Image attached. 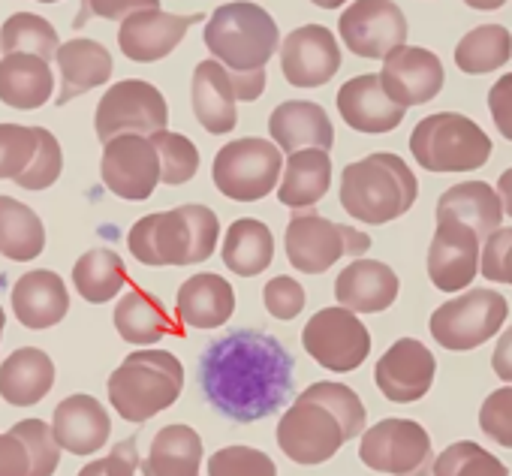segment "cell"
Listing matches in <instances>:
<instances>
[{
  "instance_id": "cell-26",
  "label": "cell",
  "mask_w": 512,
  "mask_h": 476,
  "mask_svg": "<svg viewBox=\"0 0 512 476\" xmlns=\"http://www.w3.org/2000/svg\"><path fill=\"white\" fill-rule=\"evenodd\" d=\"M13 311L25 329H52L70 311V293L61 275L49 269L28 272L13 287Z\"/></svg>"
},
{
  "instance_id": "cell-11",
  "label": "cell",
  "mask_w": 512,
  "mask_h": 476,
  "mask_svg": "<svg viewBox=\"0 0 512 476\" xmlns=\"http://www.w3.org/2000/svg\"><path fill=\"white\" fill-rule=\"evenodd\" d=\"M302 344H305L308 356L317 365H323L326 371L350 374L359 365H365V359L371 353V332L359 320L356 311L335 305V308L317 311L308 320V326L302 332Z\"/></svg>"
},
{
  "instance_id": "cell-49",
  "label": "cell",
  "mask_w": 512,
  "mask_h": 476,
  "mask_svg": "<svg viewBox=\"0 0 512 476\" xmlns=\"http://www.w3.org/2000/svg\"><path fill=\"white\" fill-rule=\"evenodd\" d=\"M263 302L266 311L278 320H296L305 311V290L296 278L278 275L263 287Z\"/></svg>"
},
{
  "instance_id": "cell-21",
  "label": "cell",
  "mask_w": 512,
  "mask_h": 476,
  "mask_svg": "<svg viewBox=\"0 0 512 476\" xmlns=\"http://www.w3.org/2000/svg\"><path fill=\"white\" fill-rule=\"evenodd\" d=\"M338 112L347 127L368 133V136L395 130L407 115V109L395 103L389 91L383 88L380 73H365V76L344 82L338 91Z\"/></svg>"
},
{
  "instance_id": "cell-6",
  "label": "cell",
  "mask_w": 512,
  "mask_h": 476,
  "mask_svg": "<svg viewBox=\"0 0 512 476\" xmlns=\"http://www.w3.org/2000/svg\"><path fill=\"white\" fill-rule=\"evenodd\" d=\"M410 151L428 172H473L488 163L491 139L467 115L437 112L413 127Z\"/></svg>"
},
{
  "instance_id": "cell-32",
  "label": "cell",
  "mask_w": 512,
  "mask_h": 476,
  "mask_svg": "<svg viewBox=\"0 0 512 476\" xmlns=\"http://www.w3.org/2000/svg\"><path fill=\"white\" fill-rule=\"evenodd\" d=\"M437 220L440 217H455L464 220L467 226L476 229V235L485 238L500 229L503 223V199L497 193V187L485 184V181H461L449 190H443V196L437 199Z\"/></svg>"
},
{
  "instance_id": "cell-54",
  "label": "cell",
  "mask_w": 512,
  "mask_h": 476,
  "mask_svg": "<svg viewBox=\"0 0 512 476\" xmlns=\"http://www.w3.org/2000/svg\"><path fill=\"white\" fill-rule=\"evenodd\" d=\"M232 85H235L238 100H244V103L260 100L263 91H266V67L263 70H247V73H232Z\"/></svg>"
},
{
  "instance_id": "cell-45",
  "label": "cell",
  "mask_w": 512,
  "mask_h": 476,
  "mask_svg": "<svg viewBox=\"0 0 512 476\" xmlns=\"http://www.w3.org/2000/svg\"><path fill=\"white\" fill-rule=\"evenodd\" d=\"M208 476H278V464L263 449L226 446L208 458Z\"/></svg>"
},
{
  "instance_id": "cell-14",
  "label": "cell",
  "mask_w": 512,
  "mask_h": 476,
  "mask_svg": "<svg viewBox=\"0 0 512 476\" xmlns=\"http://www.w3.org/2000/svg\"><path fill=\"white\" fill-rule=\"evenodd\" d=\"M100 175H103V184L118 199H127V202L148 199L160 184V154L151 136L121 133L103 142Z\"/></svg>"
},
{
  "instance_id": "cell-22",
  "label": "cell",
  "mask_w": 512,
  "mask_h": 476,
  "mask_svg": "<svg viewBox=\"0 0 512 476\" xmlns=\"http://www.w3.org/2000/svg\"><path fill=\"white\" fill-rule=\"evenodd\" d=\"M190 103H193L196 121L211 136H223V133L235 130V124H238V112H235L238 97H235L232 73L217 58H208V61L196 64L193 82H190Z\"/></svg>"
},
{
  "instance_id": "cell-51",
  "label": "cell",
  "mask_w": 512,
  "mask_h": 476,
  "mask_svg": "<svg viewBox=\"0 0 512 476\" xmlns=\"http://www.w3.org/2000/svg\"><path fill=\"white\" fill-rule=\"evenodd\" d=\"M136 464H139L136 440H127L112 455L97 458V461H88L79 470V476H136Z\"/></svg>"
},
{
  "instance_id": "cell-12",
  "label": "cell",
  "mask_w": 512,
  "mask_h": 476,
  "mask_svg": "<svg viewBox=\"0 0 512 476\" xmlns=\"http://www.w3.org/2000/svg\"><path fill=\"white\" fill-rule=\"evenodd\" d=\"M166 124H169L166 97L145 79L115 82L100 97L97 115H94V130L103 142H109L121 133L151 136L157 130H166Z\"/></svg>"
},
{
  "instance_id": "cell-50",
  "label": "cell",
  "mask_w": 512,
  "mask_h": 476,
  "mask_svg": "<svg viewBox=\"0 0 512 476\" xmlns=\"http://www.w3.org/2000/svg\"><path fill=\"white\" fill-rule=\"evenodd\" d=\"M160 7V0H82L79 16H76V28H85L91 19H109V22H124L127 16L139 13V10H154Z\"/></svg>"
},
{
  "instance_id": "cell-4",
  "label": "cell",
  "mask_w": 512,
  "mask_h": 476,
  "mask_svg": "<svg viewBox=\"0 0 512 476\" xmlns=\"http://www.w3.org/2000/svg\"><path fill=\"white\" fill-rule=\"evenodd\" d=\"M205 46L232 73L263 70L281 49V31L272 13L253 0H232L205 22Z\"/></svg>"
},
{
  "instance_id": "cell-27",
  "label": "cell",
  "mask_w": 512,
  "mask_h": 476,
  "mask_svg": "<svg viewBox=\"0 0 512 476\" xmlns=\"http://www.w3.org/2000/svg\"><path fill=\"white\" fill-rule=\"evenodd\" d=\"M269 136L284 154L302 151V148H332L335 145V127L332 118L320 103L311 100H287L281 103L269 118Z\"/></svg>"
},
{
  "instance_id": "cell-34",
  "label": "cell",
  "mask_w": 512,
  "mask_h": 476,
  "mask_svg": "<svg viewBox=\"0 0 512 476\" xmlns=\"http://www.w3.org/2000/svg\"><path fill=\"white\" fill-rule=\"evenodd\" d=\"M115 329L127 344L136 347H151L157 341H163L166 335L178 332L172 317L166 314L163 302L157 296H151L148 290H127L118 305H115Z\"/></svg>"
},
{
  "instance_id": "cell-13",
  "label": "cell",
  "mask_w": 512,
  "mask_h": 476,
  "mask_svg": "<svg viewBox=\"0 0 512 476\" xmlns=\"http://www.w3.org/2000/svg\"><path fill=\"white\" fill-rule=\"evenodd\" d=\"M347 440L341 419L302 395L278 422V446L296 464H326Z\"/></svg>"
},
{
  "instance_id": "cell-9",
  "label": "cell",
  "mask_w": 512,
  "mask_h": 476,
  "mask_svg": "<svg viewBox=\"0 0 512 476\" xmlns=\"http://www.w3.org/2000/svg\"><path fill=\"white\" fill-rule=\"evenodd\" d=\"M509 317V305L500 293L476 287L467 290L449 302H443L431 320V338L443 347V350H455V353H467L482 347L485 341H491L503 323Z\"/></svg>"
},
{
  "instance_id": "cell-40",
  "label": "cell",
  "mask_w": 512,
  "mask_h": 476,
  "mask_svg": "<svg viewBox=\"0 0 512 476\" xmlns=\"http://www.w3.org/2000/svg\"><path fill=\"white\" fill-rule=\"evenodd\" d=\"M151 142L160 154V184L178 187L199 172V148L184 133H172L166 127L151 133Z\"/></svg>"
},
{
  "instance_id": "cell-36",
  "label": "cell",
  "mask_w": 512,
  "mask_h": 476,
  "mask_svg": "<svg viewBox=\"0 0 512 476\" xmlns=\"http://www.w3.org/2000/svg\"><path fill=\"white\" fill-rule=\"evenodd\" d=\"M43 251L46 226L40 214L13 196H0V257L13 263H31Z\"/></svg>"
},
{
  "instance_id": "cell-52",
  "label": "cell",
  "mask_w": 512,
  "mask_h": 476,
  "mask_svg": "<svg viewBox=\"0 0 512 476\" xmlns=\"http://www.w3.org/2000/svg\"><path fill=\"white\" fill-rule=\"evenodd\" d=\"M488 112L494 118V127L500 130V136H506L512 142V73L500 76L491 91H488Z\"/></svg>"
},
{
  "instance_id": "cell-38",
  "label": "cell",
  "mask_w": 512,
  "mask_h": 476,
  "mask_svg": "<svg viewBox=\"0 0 512 476\" xmlns=\"http://www.w3.org/2000/svg\"><path fill=\"white\" fill-rule=\"evenodd\" d=\"M512 58V34L503 25H479L455 46V67L467 76H485Z\"/></svg>"
},
{
  "instance_id": "cell-57",
  "label": "cell",
  "mask_w": 512,
  "mask_h": 476,
  "mask_svg": "<svg viewBox=\"0 0 512 476\" xmlns=\"http://www.w3.org/2000/svg\"><path fill=\"white\" fill-rule=\"evenodd\" d=\"M470 10H482V13H491V10H500L506 0H464Z\"/></svg>"
},
{
  "instance_id": "cell-44",
  "label": "cell",
  "mask_w": 512,
  "mask_h": 476,
  "mask_svg": "<svg viewBox=\"0 0 512 476\" xmlns=\"http://www.w3.org/2000/svg\"><path fill=\"white\" fill-rule=\"evenodd\" d=\"M61 169H64L61 142L55 139L52 130L37 127V154L28 163V169L16 178V184L25 187V190H49L61 178Z\"/></svg>"
},
{
  "instance_id": "cell-39",
  "label": "cell",
  "mask_w": 512,
  "mask_h": 476,
  "mask_svg": "<svg viewBox=\"0 0 512 476\" xmlns=\"http://www.w3.org/2000/svg\"><path fill=\"white\" fill-rule=\"evenodd\" d=\"M58 31L52 28L49 19L37 16V13H13L4 28H0V52L13 55V52H28V55H40L43 61H55L58 55Z\"/></svg>"
},
{
  "instance_id": "cell-47",
  "label": "cell",
  "mask_w": 512,
  "mask_h": 476,
  "mask_svg": "<svg viewBox=\"0 0 512 476\" xmlns=\"http://www.w3.org/2000/svg\"><path fill=\"white\" fill-rule=\"evenodd\" d=\"M479 428L497 446L512 449V383L494 389L479 407Z\"/></svg>"
},
{
  "instance_id": "cell-59",
  "label": "cell",
  "mask_w": 512,
  "mask_h": 476,
  "mask_svg": "<svg viewBox=\"0 0 512 476\" xmlns=\"http://www.w3.org/2000/svg\"><path fill=\"white\" fill-rule=\"evenodd\" d=\"M4 323H7V314H4V308H0V332H4Z\"/></svg>"
},
{
  "instance_id": "cell-18",
  "label": "cell",
  "mask_w": 512,
  "mask_h": 476,
  "mask_svg": "<svg viewBox=\"0 0 512 476\" xmlns=\"http://www.w3.org/2000/svg\"><path fill=\"white\" fill-rule=\"evenodd\" d=\"M380 79L389 97L404 109H410V106L431 103L443 91L446 73H443V61L431 49L401 43L383 58Z\"/></svg>"
},
{
  "instance_id": "cell-42",
  "label": "cell",
  "mask_w": 512,
  "mask_h": 476,
  "mask_svg": "<svg viewBox=\"0 0 512 476\" xmlns=\"http://www.w3.org/2000/svg\"><path fill=\"white\" fill-rule=\"evenodd\" d=\"M434 476H509L506 464L473 440L446 446L434 458Z\"/></svg>"
},
{
  "instance_id": "cell-28",
  "label": "cell",
  "mask_w": 512,
  "mask_h": 476,
  "mask_svg": "<svg viewBox=\"0 0 512 476\" xmlns=\"http://www.w3.org/2000/svg\"><path fill=\"white\" fill-rule=\"evenodd\" d=\"M235 311V290L226 278L214 272H199L187 278L175 299V314L190 329H220Z\"/></svg>"
},
{
  "instance_id": "cell-1",
  "label": "cell",
  "mask_w": 512,
  "mask_h": 476,
  "mask_svg": "<svg viewBox=\"0 0 512 476\" xmlns=\"http://www.w3.org/2000/svg\"><path fill=\"white\" fill-rule=\"evenodd\" d=\"M293 356L266 332L238 329L202 353V392L232 422L278 413L293 392Z\"/></svg>"
},
{
  "instance_id": "cell-8",
  "label": "cell",
  "mask_w": 512,
  "mask_h": 476,
  "mask_svg": "<svg viewBox=\"0 0 512 476\" xmlns=\"http://www.w3.org/2000/svg\"><path fill=\"white\" fill-rule=\"evenodd\" d=\"M284 248L293 269L305 275H323L341 257H353V260L365 257L371 251V235L302 208L287 223Z\"/></svg>"
},
{
  "instance_id": "cell-35",
  "label": "cell",
  "mask_w": 512,
  "mask_h": 476,
  "mask_svg": "<svg viewBox=\"0 0 512 476\" xmlns=\"http://www.w3.org/2000/svg\"><path fill=\"white\" fill-rule=\"evenodd\" d=\"M202 437L190 425H166L154 434L142 476H199Z\"/></svg>"
},
{
  "instance_id": "cell-3",
  "label": "cell",
  "mask_w": 512,
  "mask_h": 476,
  "mask_svg": "<svg viewBox=\"0 0 512 476\" xmlns=\"http://www.w3.org/2000/svg\"><path fill=\"white\" fill-rule=\"evenodd\" d=\"M419 196V181L398 154L377 151L341 172V205L350 217L380 226L398 220L413 208Z\"/></svg>"
},
{
  "instance_id": "cell-19",
  "label": "cell",
  "mask_w": 512,
  "mask_h": 476,
  "mask_svg": "<svg viewBox=\"0 0 512 476\" xmlns=\"http://www.w3.org/2000/svg\"><path fill=\"white\" fill-rule=\"evenodd\" d=\"M437 377V359L434 353L416 341V338H398L377 362L374 380L377 389L392 404H413L422 401Z\"/></svg>"
},
{
  "instance_id": "cell-23",
  "label": "cell",
  "mask_w": 512,
  "mask_h": 476,
  "mask_svg": "<svg viewBox=\"0 0 512 476\" xmlns=\"http://www.w3.org/2000/svg\"><path fill=\"white\" fill-rule=\"evenodd\" d=\"M401 281L398 275L380 263V260H353L347 269H341L335 281V299L338 305L356 311V314H380L389 311L398 299Z\"/></svg>"
},
{
  "instance_id": "cell-60",
  "label": "cell",
  "mask_w": 512,
  "mask_h": 476,
  "mask_svg": "<svg viewBox=\"0 0 512 476\" xmlns=\"http://www.w3.org/2000/svg\"><path fill=\"white\" fill-rule=\"evenodd\" d=\"M40 4H61V0H40Z\"/></svg>"
},
{
  "instance_id": "cell-2",
  "label": "cell",
  "mask_w": 512,
  "mask_h": 476,
  "mask_svg": "<svg viewBox=\"0 0 512 476\" xmlns=\"http://www.w3.org/2000/svg\"><path fill=\"white\" fill-rule=\"evenodd\" d=\"M220 242V220L208 205H178L133 223L127 248L142 266H196L211 260Z\"/></svg>"
},
{
  "instance_id": "cell-41",
  "label": "cell",
  "mask_w": 512,
  "mask_h": 476,
  "mask_svg": "<svg viewBox=\"0 0 512 476\" xmlns=\"http://www.w3.org/2000/svg\"><path fill=\"white\" fill-rule=\"evenodd\" d=\"M299 395H302V398H308V401L323 404L326 410H332V413L341 419V425H344V431H347V437H350V440L365 434L368 410H365L362 398H359L350 386L335 383V380H320V383H314V386L302 389Z\"/></svg>"
},
{
  "instance_id": "cell-43",
  "label": "cell",
  "mask_w": 512,
  "mask_h": 476,
  "mask_svg": "<svg viewBox=\"0 0 512 476\" xmlns=\"http://www.w3.org/2000/svg\"><path fill=\"white\" fill-rule=\"evenodd\" d=\"M22 437V443L31 452V476H52L61 461V443L55 437V428L43 419H22L10 428Z\"/></svg>"
},
{
  "instance_id": "cell-7",
  "label": "cell",
  "mask_w": 512,
  "mask_h": 476,
  "mask_svg": "<svg viewBox=\"0 0 512 476\" xmlns=\"http://www.w3.org/2000/svg\"><path fill=\"white\" fill-rule=\"evenodd\" d=\"M284 163H287L284 151L275 145V139H260V136L232 139L214 154L211 178L226 199L256 202L278 190Z\"/></svg>"
},
{
  "instance_id": "cell-48",
  "label": "cell",
  "mask_w": 512,
  "mask_h": 476,
  "mask_svg": "<svg viewBox=\"0 0 512 476\" xmlns=\"http://www.w3.org/2000/svg\"><path fill=\"white\" fill-rule=\"evenodd\" d=\"M479 275L491 284H512V226L494 229L482 242Z\"/></svg>"
},
{
  "instance_id": "cell-5",
  "label": "cell",
  "mask_w": 512,
  "mask_h": 476,
  "mask_svg": "<svg viewBox=\"0 0 512 476\" xmlns=\"http://www.w3.org/2000/svg\"><path fill=\"white\" fill-rule=\"evenodd\" d=\"M109 401L127 422H148L184 389V365L169 350H136L109 374Z\"/></svg>"
},
{
  "instance_id": "cell-29",
  "label": "cell",
  "mask_w": 512,
  "mask_h": 476,
  "mask_svg": "<svg viewBox=\"0 0 512 476\" xmlns=\"http://www.w3.org/2000/svg\"><path fill=\"white\" fill-rule=\"evenodd\" d=\"M55 386V362L40 347H19L0 365V398L13 407L40 404Z\"/></svg>"
},
{
  "instance_id": "cell-33",
  "label": "cell",
  "mask_w": 512,
  "mask_h": 476,
  "mask_svg": "<svg viewBox=\"0 0 512 476\" xmlns=\"http://www.w3.org/2000/svg\"><path fill=\"white\" fill-rule=\"evenodd\" d=\"M220 257L229 272H235L241 278H256V275H263L275 260V235L263 220L241 217L226 229Z\"/></svg>"
},
{
  "instance_id": "cell-37",
  "label": "cell",
  "mask_w": 512,
  "mask_h": 476,
  "mask_svg": "<svg viewBox=\"0 0 512 476\" xmlns=\"http://www.w3.org/2000/svg\"><path fill=\"white\" fill-rule=\"evenodd\" d=\"M73 287L91 305L112 302L127 287V266L115 251L94 248L82 254L73 266Z\"/></svg>"
},
{
  "instance_id": "cell-15",
  "label": "cell",
  "mask_w": 512,
  "mask_h": 476,
  "mask_svg": "<svg viewBox=\"0 0 512 476\" xmlns=\"http://www.w3.org/2000/svg\"><path fill=\"white\" fill-rule=\"evenodd\" d=\"M341 43L368 61H383L407 43V19L395 0H353L338 19Z\"/></svg>"
},
{
  "instance_id": "cell-10",
  "label": "cell",
  "mask_w": 512,
  "mask_h": 476,
  "mask_svg": "<svg viewBox=\"0 0 512 476\" xmlns=\"http://www.w3.org/2000/svg\"><path fill=\"white\" fill-rule=\"evenodd\" d=\"M365 467L389 476H428L434 473V449L428 431L413 419H383L359 440Z\"/></svg>"
},
{
  "instance_id": "cell-56",
  "label": "cell",
  "mask_w": 512,
  "mask_h": 476,
  "mask_svg": "<svg viewBox=\"0 0 512 476\" xmlns=\"http://www.w3.org/2000/svg\"><path fill=\"white\" fill-rule=\"evenodd\" d=\"M497 193H500V199H503V211L512 217V166L497 178Z\"/></svg>"
},
{
  "instance_id": "cell-20",
  "label": "cell",
  "mask_w": 512,
  "mask_h": 476,
  "mask_svg": "<svg viewBox=\"0 0 512 476\" xmlns=\"http://www.w3.org/2000/svg\"><path fill=\"white\" fill-rule=\"evenodd\" d=\"M202 19H205L202 13L175 16V13H163L160 7L139 10L121 22L118 46H121L124 58H130L136 64H154V61H163L166 55H172L178 49V43L184 40V34Z\"/></svg>"
},
{
  "instance_id": "cell-24",
  "label": "cell",
  "mask_w": 512,
  "mask_h": 476,
  "mask_svg": "<svg viewBox=\"0 0 512 476\" xmlns=\"http://www.w3.org/2000/svg\"><path fill=\"white\" fill-rule=\"evenodd\" d=\"M55 67L61 73V88L55 94V103L67 106L70 100H76V97H82V94H88L94 88H103L112 79L115 61H112V55H109V49L103 43L76 37V40L58 46Z\"/></svg>"
},
{
  "instance_id": "cell-30",
  "label": "cell",
  "mask_w": 512,
  "mask_h": 476,
  "mask_svg": "<svg viewBox=\"0 0 512 476\" xmlns=\"http://www.w3.org/2000/svg\"><path fill=\"white\" fill-rule=\"evenodd\" d=\"M55 76L49 61L28 52H13L0 58V103L22 112H34L52 100Z\"/></svg>"
},
{
  "instance_id": "cell-16",
  "label": "cell",
  "mask_w": 512,
  "mask_h": 476,
  "mask_svg": "<svg viewBox=\"0 0 512 476\" xmlns=\"http://www.w3.org/2000/svg\"><path fill=\"white\" fill-rule=\"evenodd\" d=\"M482 238L455 217H440L428 245V278L440 293H461L479 275Z\"/></svg>"
},
{
  "instance_id": "cell-31",
  "label": "cell",
  "mask_w": 512,
  "mask_h": 476,
  "mask_svg": "<svg viewBox=\"0 0 512 476\" xmlns=\"http://www.w3.org/2000/svg\"><path fill=\"white\" fill-rule=\"evenodd\" d=\"M332 187V157L326 148H302L287 154L284 175L278 184V199L293 208H311L317 205Z\"/></svg>"
},
{
  "instance_id": "cell-17",
  "label": "cell",
  "mask_w": 512,
  "mask_h": 476,
  "mask_svg": "<svg viewBox=\"0 0 512 476\" xmlns=\"http://www.w3.org/2000/svg\"><path fill=\"white\" fill-rule=\"evenodd\" d=\"M281 70L293 88H320L341 70V43L323 25H302L281 40Z\"/></svg>"
},
{
  "instance_id": "cell-46",
  "label": "cell",
  "mask_w": 512,
  "mask_h": 476,
  "mask_svg": "<svg viewBox=\"0 0 512 476\" xmlns=\"http://www.w3.org/2000/svg\"><path fill=\"white\" fill-rule=\"evenodd\" d=\"M37 154V127L0 124V181H16Z\"/></svg>"
},
{
  "instance_id": "cell-25",
  "label": "cell",
  "mask_w": 512,
  "mask_h": 476,
  "mask_svg": "<svg viewBox=\"0 0 512 476\" xmlns=\"http://www.w3.org/2000/svg\"><path fill=\"white\" fill-rule=\"evenodd\" d=\"M61 449L73 455H94L112 437V419L94 395H70L55 407L52 416Z\"/></svg>"
},
{
  "instance_id": "cell-58",
  "label": "cell",
  "mask_w": 512,
  "mask_h": 476,
  "mask_svg": "<svg viewBox=\"0 0 512 476\" xmlns=\"http://www.w3.org/2000/svg\"><path fill=\"white\" fill-rule=\"evenodd\" d=\"M314 7H320V10H341L347 0H311Z\"/></svg>"
},
{
  "instance_id": "cell-53",
  "label": "cell",
  "mask_w": 512,
  "mask_h": 476,
  "mask_svg": "<svg viewBox=\"0 0 512 476\" xmlns=\"http://www.w3.org/2000/svg\"><path fill=\"white\" fill-rule=\"evenodd\" d=\"M0 476H31V452L19 434H0Z\"/></svg>"
},
{
  "instance_id": "cell-55",
  "label": "cell",
  "mask_w": 512,
  "mask_h": 476,
  "mask_svg": "<svg viewBox=\"0 0 512 476\" xmlns=\"http://www.w3.org/2000/svg\"><path fill=\"white\" fill-rule=\"evenodd\" d=\"M491 368L503 383H512V326L497 338V347L491 353Z\"/></svg>"
}]
</instances>
